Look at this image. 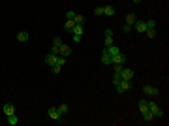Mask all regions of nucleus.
<instances>
[{
    "label": "nucleus",
    "instance_id": "obj_1",
    "mask_svg": "<svg viewBox=\"0 0 169 126\" xmlns=\"http://www.w3.org/2000/svg\"><path fill=\"white\" fill-rule=\"evenodd\" d=\"M148 111L154 115V119H156V117H162V115H163V111L158 107V104H154V102H148Z\"/></svg>",
    "mask_w": 169,
    "mask_h": 126
},
{
    "label": "nucleus",
    "instance_id": "obj_2",
    "mask_svg": "<svg viewBox=\"0 0 169 126\" xmlns=\"http://www.w3.org/2000/svg\"><path fill=\"white\" fill-rule=\"evenodd\" d=\"M130 89H132V81H126V79H120V83L116 85V92H126Z\"/></svg>",
    "mask_w": 169,
    "mask_h": 126
},
{
    "label": "nucleus",
    "instance_id": "obj_3",
    "mask_svg": "<svg viewBox=\"0 0 169 126\" xmlns=\"http://www.w3.org/2000/svg\"><path fill=\"white\" fill-rule=\"evenodd\" d=\"M134 75H135V73H134V70H132V68H122V70H120V77L126 79V81H132V79H134Z\"/></svg>",
    "mask_w": 169,
    "mask_h": 126
},
{
    "label": "nucleus",
    "instance_id": "obj_4",
    "mask_svg": "<svg viewBox=\"0 0 169 126\" xmlns=\"http://www.w3.org/2000/svg\"><path fill=\"white\" fill-rule=\"evenodd\" d=\"M47 115H49V119L55 120V123H58L60 117H62V115L58 113V109H56V107H49V109H47Z\"/></svg>",
    "mask_w": 169,
    "mask_h": 126
},
{
    "label": "nucleus",
    "instance_id": "obj_5",
    "mask_svg": "<svg viewBox=\"0 0 169 126\" xmlns=\"http://www.w3.org/2000/svg\"><path fill=\"white\" fill-rule=\"evenodd\" d=\"M143 92L147 94V96H158V94H160V90L156 89V87H150V85H145V87H143Z\"/></svg>",
    "mask_w": 169,
    "mask_h": 126
},
{
    "label": "nucleus",
    "instance_id": "obj_6",
    "mask_svg": "<svg viewBox=\"0 0 169 126\" xmlns=\"http://www.w3.org/2000/svg\"><path fill=\"white\" fill-rule=\"evenodd\" d=\"M111 60H113V64H124V62H126V55H124V53L113 55V57H111Z\"/></svg>",
    "mask_w": 169,
    "mask_h": 126
},
{
    "label": "nucleus",
    "instance_id": "obj_7",
    "mask_svg": "<svg viewBox=\"0 0 169 126\" xmlns=\"http://www.w3.org/2000/svg\"><path fill=\"white\" fill-rule=\"evenodd\" d=\"M60 57H64V58H68V57H70V55H71V47L70 45H64V43H62V45H60Z\"/></svg>",
    "mask_w": 169,
    "mask_h": 126
},
{
    "label": "nucleus",
    "instance_id": "obj_8",
    "mask_svg": "<svg viewBox=\"0 0 169 126\" xmlns=\"http://www.w3.org/2000/svg\"><path fill=\"white\" fill-rule=\"evenodd\" d=\"M134 26H135V32H141V34L147 30V25H145V21H135Z\"/></svg>",
    "mask_w": 169,
    "mask_h": 126
},
{
    "label": "nucleus",
    "instance_id": "obj_9",
    "mask_svg": "<svg viewBox=\"0 0 169 126\" xmlns=\"http://www.w3.org/2000/svg\"><path fill=\"white\" fill-rule=\"evenodd\" d=\"M56 58H58V55H53V53H49L45 57V64H49V66H55L56 64Z\"/></svg>",
    "mask_w": 169,
    "mask_h": 126
},
{
    "label": "nucleus",
    "instance_id": "obj_10",
    "mask_svg": "<svg viewBox=\"0 0 169 126\" xmlns=\"http://www.w3.org/2000/svg\"><path fill=\"white\" fill-rule=\"evenodd\" d=\"M103 51H105V53L109 55V57H113V55H118V53H120V49H118L116 45H109V47H105Z\"/></svg>",
    "mask_w": 169,
    "mask_h": 126
},
{
    "label": "nucleus",
    "instance_id": "obj_11",
    "mask_svg": "<svg viewBox=\"0 0 169 126\" xmlns=\"http://www.w3.org/2000/svg\"><path fill=\"white\" fill-rule=\"evenodd\" d=\"M13 113H15V105L13 104H6V105H4V115H13Z\"/></svg>",
    "mask_w": 169,
    "mask_h": 126
},
{
    "label": "nucleus",
    "instance_id": "obj_12",
    "mask_svg": "<svg viewBox=\"0 0 169 126\" xmlns=\"http://www.w3.org/2000/svg\"><path fill=\"white\" fill-rule=\"evenodd\" d=\"M102 64H103V66H111V64H113L111 57H109V55L105 53V51H103V53H102Z\"/></svg>",
    "mask_w": 169,
    "mask_h": 126
},
{
    "label": "nucleus",
    "instance_id": "obj_13",
    "mask_svg": "<svg viewBox=\"0 0 169 126\" xmlns=\"http://www.w3.org/2000/svg\"><path fill=\"white\" fill-rule=\"evenodd\" d=\"M28 38H30V34H28L26 30H21V32L17 34V40L19 42H28Z\"/></svg>",
    "mask_w": 169,
    "mask_h": 126
},
{
    "label": "nucleus",
    "instance_id": "obj_14",
    "mask_svg": "<svg viewBox=\"0 0 169 126\" xmlns=\"http://www.w3.org/2000/svg\"><path fill=\"white\" fill-rule=\"evenodd\" d=\"M73 26H75V21H73V19H66V23H64V28H66L68 32H71V30H73Z\"/></svg>",
    "mask_w": 169,
    "mask_h": 126
},
{
    "label": "nucleus",
    "instance_id": "obj_15",
    "mask_svg": "<svg viewBox=\"0 0 169 126\" xmlns=\"http://www.w3.org/2000/svg\"><path fill=\"white\" fill-rule=\"evenodd\" d=\"M56 109H58V113H60V115H66V113L70 111V107H68L66 104H60V105H56Z\"/></svg>",
    "mask_w": 169,
    "mask_h": 126
},
{
    "label": "nucleus",
    "instance_id": "obj_16",
    "mask_svg": "<svg viewBox=\"0 0 169 126\" xmlns=\"http://www.w3.org/2000/svg\"><path fill=\"white\" fill-rule=\"evenodd\" d=\"M17 123H19V120H17V115H15V113H13V115H8V124H10V126H15Z\"/></svg>",
    "mask_w": 169,
    "mask_h": 126
},
{
    "label": "nucleus",
    "instance_id": "obj_17",
    "mask_svg": "<svg viewBox=\"0 0 169 126\" xmlns=\"http://www.w3.org/2000/svg\"><path fill=\"white\" fill-rule=\"evenodd\" d=\"M71 32H73V34H79V36H83V32H84V26H83V25H75Z\"/></svg>",
    "mask_w": 169,
    "mask_h": 126
},
{
    "label": "nucleus",
    "instance_id": "obj_18",
    "mask_svg": "<svg viewBox=\"0 0 169 126\" xmlns=\"http://www.w3.org/2000/svg\"><path fill=\"white\" fill-rule=\"evenodd\" d=\"M141 115H143V119H145V120H147V123H150V120H152V119H154V115H152V113H150V111H148V109H147V111H143V113H141Z\"/></svg>",
    "mask_w": 169,
    "mask_h": 126
},
{
    "label": "nucleus",
    "instance_id": "obj_19",
    "mask_svg": "<svg viewBox=\"0 0 169 126\" xmlns=\"http://www.w3.org/2000/svg\"><path fill=\"white\" fill-rule=\"evenodd\" d=\"M134 23H135V13H128L126 15V25H132V26H134Z\"/></svg>",
    "mask_w": 169,
    "mask_h": 126
},
{
    "label": "nucleus",
    "instance_id": "obj_20",
    "mask_svg": "<svg viewBox=\"0 0 169 126\" xmlns=\"http://www.w3.org/2000/svg\"><path fill=\"white\" fill-rule=\"evenodd\" d=\"M148 109V102L147 100H139V111L143 113V111H147Z\"/></svg>",
    "mask_w": 169,
    "mask_h": 126
},
{
    "label": "nucleus",
    "instance_id": "obj_21",
    "mask_svg": "<svg viewBox=\"0 0 169 126\" xmlns=\"http://www.w3.org/2000/svg\"><path fill=\"white\" fill-rule=\"evenodd\" d=\"M103 15H115V8H113V6H105V8H103Z\"/></svg>",
    "mask_w": 169,
    "mask_h": 126
},
{
    "label": "nucleus",
    "instance_id": "obj_22",
    "mask_svg": "<svg viewBox=\"0 0 169 126\" xmlns=\"http://www.w3.org/2000/svg\"><path fill=\"white\" fill-rule=\"evenodd\" d=\"M120 79H122V77H120V73H116V72L113 73V85H115V87L120 83Z\"/></svg>",
    "mask_w": 169,
    "mask_h": 126
},
{
    "label": "nucleus",
    "instance_id": "obj_23",
    "mask_svg": "<svg viewBox=\"0 0 169 126\" xmlns=\"http://www.w3.org/2000/svg\"><path fill=\"white\" fill-rule=\"evenodd\" d=\"M73 21H75V25H84V17H83V15H77V13H75V19H73Z\"/></svg>",
    "mask_w": 169,
    "mask_h": 126
},
{
    "label": "nucleus",
    "instance_id": "obj_24",
    "mask_svg": "<svg viewBox=\"0 0 169 126\" xmlns=\"http://www.w3.org/2000/svg\"><path fill=\"white\" fill-rule=\"evenodd\" d=\"M145 34H147L150 40H152V38H156V30L154 28H147V30H145Z\"/></svg>",
    "mask_w": 169,
    "mask_h": 126
},
{
    "label": "nucleus",
    "instance_id": "obj_25",
    "mask_svg": "<svg viewBox=\"0 0 169 126\" xmlns=\"http://www.w3.org/2000/svg\"><path fill=\"white\" fill-rule=\"evenodd\" d=\"M145 25H147V28H156V21H154V19H148V21H145Z\"/></svg>",
    "mask_w": 169,
    "mask_h": 126
},
{
    "label": "nucleus",
    "instance_id": "obj_26",
    "mask_svg": "<svg viewBox=\"0 0 169 126\" xmlns=\"http://www.w3.org/2000/svg\"><path fill=\"white\" fill-rule=\"evenodd\" d=\"M132 30H134V26H132V25H124L122 26V32H126V34H130Z\"/></svg>",
    "mask_w": 169,
    "mask_h": 126
},
{
    "label": "nucleus",
    "instance_id": "obj_27",
    "mask_svg": "<svg viewBox=\"0 0 169 126\" xmlns=\"http://www.w3.org/2000/svg\"><path fill=\"white\" fill-rule=\"evenodd\" d=\"M51 68H53V73H60V70H62V66L55 64V66H51Z\"/></svg>",
    "mask_w": 169,
    "mask_h": 126
},
{
    "label": "nucleus",
    "instance_id": "obj_28",
    "mask_svg": "<svg viewBox=\"0 0 169 126\" xmlns=\"http://www.w3.org/2000/svg\"><path fill=\"white\" fill-rule=\"evenodd\" d=\"M66 19H75V11H66Z\"/></svg>",
    "mask_w": 169,
    "mask_h": 126
},
{
    "label": "nucleus",
    "instance_id": "obj_29",
    "mask_svg": "<svg viewBox=\"0 0 169 126\" xmlns=\"http://www.w3.org/2000/svg\"><path fill=\"white\" fill-rule=\"evenodd\" d=\"M51 53H53V55H58V53H60V47L53 45V47H51Z\"/></svg>",
    "mask_w": 169,
    "mask_h": 126
},
{
    "label": "nucleus",
    "instance_id": "obj_30",
    "mask_svg": "<svg viewBox=\"0 0 169 126\" xmlns=\"http://www.w3.org/2000/svg\"><path fill=\"white\" fill-rule=\"evenodd\" d=\"M53 45L60 47V45H62V40H60V38H55V40H53Z\"/></svg>",
    "mask_w": 169,
    "mask_h": 126
},
{
    "label": "nucleus",
    "instance_id": "obj_31",
    "mask_svg": "<svg viewBox=\"0 0 169 126\" xmlns=\"http://www.w3.org/2000/svg\"><path fill=\"white\" fill-rule=\"evenodd\" d=\"M113 34H115V32H113L111 28H105V38H113Z\"/></svg>",
    "mask_w": 169,
    "mask_h": 126
},
{
    "label": "nucleus",
    "instance_id": "obj_32",
    "mask_svg": "<svg viewBox=\"0 0 169 126\" xmlns=\"http://www.w3.org/2000/svg\"><path fill=\"white\" fill-rule=\"evenodd\" d=\"M113 68H115L116 73H120V70H122V64H113Z\"/></svg>",
    "mask_w": 169,
    "mask_h": 126
},
{
    "label": "nucleus",
    "instance_id": "obj_33",
    "mask_svg": "<svg viewBox=\"0 0 169 126\" xmlns=\"http://www.w3.org/2000/svg\"><path fill=\"white\" fill-rule=\"evenodd\" d=\"M94 15H103V8H96V10H94Z\"/></svg>",
    "mask_w": 169,
    "mask_h": 126
},
{
    "label": "nucleus",
    "instance_id": "obj_34",
    "mask_svg": "<svg viewBox=\"0 0 169 126\" xmlns=\"http://www.w3.org/2000/svg\"><path fill=\"white\" fill-rule=\"evenodd\" d=\"M113 45V38H105V47H109Z\"/></svg>",
    "mask_w": 169,
    "mask_h": 126
},
{
    "label": "nucleus",
    "instance_id": "obj_35",
    "mask_svg": "<svg viewBox=\"0 0 169 126\" xmlns=\"http://www.w3.org/2000/svg\"><path fill=\"white\" fill-rule=\"evenodd\" d=\"M73 42L79 43V42H81V36H79V34H73Z\"/></svg>",
    "mask_w": 169,
    "mask_h": 126
},
{
    "label": "nucleus",
    "instance_id": "obj_36",
    "mask_svg": "<svg viewBox=\"0 0 169 126\" xmlns=\"http://www.w3.org/2000/svg\"><path fill=\"white\" fill-rule=\"evenodd\" d=\"M132 2H135V4H139V2H143V0H132Z\"/></svg>",
    "mask_w": 169,
    "mask_h": 126
}]
</instances>
